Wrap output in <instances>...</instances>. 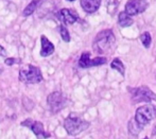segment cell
I'll return each mask as SVG.
<instances>
[{
    "label": "cell",
    "instance_id": "19",
    "mask_svg": "<svg viewBox=\"0 0 156 139\" xmlns=\"http://www.w3.org/2000/svg\"><path fill=\"white\" fill-rule=\"evenodd\" d=\"M19 59H13V57H11V59H6L5 61H4V63H5V65L8 66H12L13 64L15 63H19Z\"/></svg>",
    "mask_w": 156,
    "mask_h": 139
},
{
    "label": "cell",
    "instance_id": "21",
    "mask_svg": "<svg viewBox=\"0 0 156 139\" xmlns=\"http://www.w3.org/2000/svg\"><path fill=\"white\" fill-rule=\"evenodd\" d=\"M153 135H156V125L154 127V129H153Z\"/></svg>",
    "mask_w": 156,
    "mask_h": 139
},
{
    "label": "cell",
    "instance_id": "4",
    "mask_svg": "<svg viewBox=\"0 0 156 139\" xmlns=\"http://www.w3.org/2000/svg\"><path fill=\"white\" fill-rule=\"evenodd\" d=\"M43 74L38 67L26 65L19 70V80L26 84H38L43 81Z\"/></svg>",
    "mask_w": 156,
    "mask_h": 139
},
{
    "label": "cell",
    "instance_id": "6",
    "mask_svg": "<svg viewBox=\"0 0 156 139\" xmlns=\"http://www.w3.org/2000/svg\"><path fill=\"white\" fill-rule=\"evenodd\" d=\"M47 103L50 111L54 114L62 111L68 104V99L60 91H54L50 94L47 98Z\"/></svg>",
    "mask_w": 156,
    "mask_h": 139
},
{
    "label": "cell",
    "instance_id": "13",
    "mask_svg": "<svg viewBox=\"0 0 156 139\" xmlns=\"http://www.w3.org/2000/svg\"><path fill=\"white\" fill-rule=\"evenodd\" d=\"M133 19H132L131 15H129L126 12H121L118 16V23L121 26L122 28H126L133 25Z\"/></svg>",
    "mask_w": 156,
    "mask_h": 139
},
{
    "label": "cell",
    "instance_id": "14",
    "mask_svg": "<svg viewBox=\"0 0 156 139\" xmlns=\"http://www.w3.org/2000/svg\"><path fill=\"white\" fill-rule=\"evenodd\" d=\"M111 67L113 68V69L117 70L118 72H119L121 76L124 77L125 74V68H124V65L123 63L121 62V59H114L113 62L111 63Z\"/></svg>",
    "mask_w": 156,
    "mask_h": 139
},
{
    "label": "cell",
    "instance_id": "3",
    "mask_svg": "<svg viewBox=\"0 0 156 139\" xmlns=\"http://www.w3.org/2000/svg\"><path fill=\"white\" fill-rule=\"evenodd\" d=\"M156 117V106L152 104H146L141 107H138L134 117V122L139 127L144 129L147 124L151 122Z\"/></svg>",
    "mask_w": 156,
    "mask_h": 139
},
{
    "label": "cell",
    "instance_id": "15",
    "mask_svg": "<svg viewBox=\"0 0 156 139\" xmlns=\"http://www.w3.org/2000/svg\"><path fill=\"white\" fill-rule=\"evenodd\" d=\"M41 1V0H33V1L30 2V3L25 8V10H23V16H30L31 14H33L35 9H36V6L38 5V3Z\"/></svg>",
    "mask_w": 156,
    "mask_h": 139
},
{
    "label": "cell",
    "instance_id": "10",
    "mask_svg": "<svg viewBox=\"0 0 156 139\" xmlns=\"http://www.w3.org/2000/svg\"><path fill=\"white\" fill-rule=\"evenodd\" d=\"M58 18L65 25H72L79 19V15L76 11L70 9H62L58 13Z\"/></svg>",
    "mask_w": 156,
    "mask_h": 139
},
{
    "label": "cell",
    "instance_id": "7",
    "mask_svg": "<svg viewBox=\"0 0 156 139\" xmlns=\"http://www.w3.org/2000/svg\"><path fill=\"white\" fill-rule=\"evenodd\" d=\"M23 127H27L34 133L37 139H46L50 137V134H48L44 129V124L39 121H33L31 119H27V120L21 122Z\"/></svg>",
    "mask_w": 156,
    "mask_h": 139
},
{
    "label": "cell",
    "instance_id": "2",
    "mask_svg": "<svg viewBox=\"0 0 156 139\" xmlns=\"http://www.w3.org/2000/svg\"><path fill=\"white\" fill-rule=\"evenodd\" d=\"M90 123L84 120L76 114H70L64 121V127L66 132L71 136H76L82 132L86 131Z\"/></svg>",
    "mask_w": 156,
    "mask_h": 139
},
{
    "label": "cell",
    "instance_id": "20",
    "mask_svg": "<svg viewBox=\"0 0 156 139\" xmlns=\"http://www.w3.org/2000/svg\"><path fill=\"white\" fill-rule=\"evenodd\" d=\"M0 56H6V51L2 46H0Z\"/></svg>",
    "mask_w": 156,
    "mask_h": 139
},
{
    "label": "cell",
    "instance_id": "11",
    "mask_svg": "<svg viewBox=\"0 0 156 139\" xmlns=\"http://www.w3.org/2000/svg\"><path fill=\"white\" fill-rule=\"evenodd\" d=\"M41 55L43 57H47L49 55H51L54 52V45L45 36L41 37Z\"/></svg>",
    "mask_w": 156,
    "mask_h": 139
},
{
    "label": "cell",
    "instance_id": "1",
    "mask_svg": "<svg viewBox=\"0 0 156 139\" xmlns=\"http://www.w3.org/2000/svg\"><path fill=\"white\" fill-rule=\"evenodd\" d=\"M116 38L112 30H103L98 33L94 41V50L97 53H106L115 46Z\"/></svg>",
    "mask_w": 156,
    "mask_h": 139
},
{
    "label": "cell",
    "instance_id": "18",
    "mask_svg": "<svg viewBox=\"0 0 156 139\" xmlns=\"http://www.w3.org/2000/svg\"><path fill=\"white\" fill-rule=\"evenodd\" d=\"M60 33L64 41H66V43L70 41V34H69V32H68V30L64 27V26H61L60 27Z\"/></svg>",
    "mask_w": 156,
    "mask_h": 139
},
{
    "label": "cell",
    "instance_id": "23",
    "mask_svg": "<svg viewBox=\"0 0 156 139\" xmlns=\"http://www.w3.org/2000/svg\"><path fill=\"white\" fill-rule=\"evenodd\" d=\"M144 139H148V137H146V138H144Z\"/></svg>",
    "mask_w": 156,
    "mask_h": 139
},
{
    "label": "cell",
    "instance_id": "12",
    "mask_svg": "<svg viewBox=\"0 0 156 139\" xmlns=\"http://www.w3.org/2000/svg\"><path fill=\"white\" fill-rule=\"evenodd\" d=\"M101 0H81V6L86 13H94L100 8Z\"/></svg>",
    "mask_w": 156,
    "mask_h": 139
},
{
    "label": "cell",
    "instance_id": "22",
    "mask_svg": "<svg viewBox=\"0 0 156 139\" xmlns=\"http://www.w3.org/2000/svg\"><path fill=\"white\" fill-rule=\"evenodd\" d=\"M68 1H74V0H68Z\"/></svg>",
    "mask_w": 156,
    "mask_h": 139
},
{
    "label": "cell",
    "instance_id": "8",
    "mask_svg": "<svg viewBox=\"0 0 156 139\" xmlns=\"http://www.w3.org/2000/svg\"><path fill=\"white\" fill-rule=\"evenodd\" d=\"M148 8L147 0H129L125 4V12L131 16H135L144 12Z\"/></svg>",
    "mask_w": 156,
    "mask_h": 139
},
{
    "label": "cell",
    "instance_id": "17",
    "mask_svg": "<svg viewBox=\"0 0 156 139\" xmlns=\"http://www.w3.org/2000/svg\"><path fill=\"white\" fill-rule=\"evenodd\" d=\"M141 130H142L141 127H139L135 122H134L133 119H132V120L129 122V134H131V135L137 136Z\"/></svg>",
    "mask_w": 156,
    "mask_h": 139
},
{
    "label": "cell",
    "instance_id": "16",
    "mask_svg": "<svg viewBox=\"0 0 156 139\" xmlns=\"http://www.w3.org/2000/svg\"><path fill=\"white\" fill-rule=\"evenodd\" d=\"M140 41H141L142 45L144 46V48H150L151 43H152V37H151V34L149 32H144L141 35H140Z\"/></svg>",
    "mask_w": 156,
    "mask_h": 139
},
{
    "label": "cell",
    "instance_id": "9",
    "mask_svg": "<svg viewBox=\"0 0 156 139\" xmlns=\"http://www.w3.org/2000/svg\"><path fill=\"white\" fill-rule=\"evenodd\" d=\"M107 62V59L105 57L98 56L96 59H90V53L89 52H84L82 53L80 59H79V66L81 68H89V67H94V66H100L103 65Z\"/></svg>",
    "mask_w": 156,
    "mask_h": 139
},
{
    "label": "cell",
    "instance_id": "5",
    "mask_svg": "<svg viewBox=\"0 0 156 139\" xmlns=\"http://www.w3.org/2000/svg\"><path fill=\"white\" fill-rule=\"evenodd\" d=\"M129 91L131 94L132 101L134 103H139V102H147L150 103L153 101H156V94L152 90L147 86H139V87L135 88H129Z\"/></svg>",
    "mask_w": 156,
    "mask_h": 139
}]
</instances>
